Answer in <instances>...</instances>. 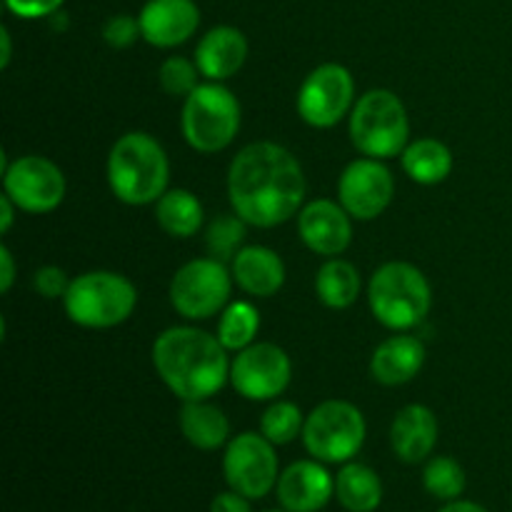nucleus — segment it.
<instances>
[{
  "label": "nucleus",
  "mask_w": 512,
  "mask_h": 512,
  "mask_svg": "<svg viewBox=\"0 0 512 512\" xmlns=\"http://www.w3.org/2000/svg\"><path fill=\"white\" fill-rule=\"evenodd\" d=\"M248 60V38L233 25H215L200 38L195 63L208 80L233 78Z\"/></svg>",
  "instance_id": "6ab92c4d"
},
{
  "label": "nucleus",
  "mask_w": 512,
  "mask_h": 512,
  "mask_svg": "<svg viewBox=\"0 0 512 512\" xmlns=\"http://www.w3.org/2000/svg\"><path fill=\"white\" fill-rule=\"evenodd\" d=\"M155 220L173 238H193L203 225V203L190 190H165L155 203Z\"/></svg>",
  "instance_id": "a878e982"
},
{
  "label": "nucleus",
  "mask_w": 512,
  "mask_h": 512,
  "mask_svg": "<svg viewBox=\"0 0 512 512\" xmlns=\"http://www.w3.org/2000/svg\"><path fill=\"white\" fill-rule=\"evenodd\" d=\"M423 485L433 498L453 503L460 500L465 493V470L463 465L448 455H438V458L428 460L423 468Z\"/></svg>",
  "instance_id": "cd10ccee"
},
{
  "label": "nucleus",
  "mask_w": 512,
  "mask_h": 512,
  "mask_svg": "<svg viewBox=\"0 0 512 512\" xmlns=\"http://www.w3.org/2000/svg\"><path fill=\"white\" fill-rule=\"evenodd\" d=\"M368 303L383 328L403 333L428 318L433 290L423 270L410 263L390 260L380 265L370 278Z\"/></svg>",
  "instance_id": "20e7f679"
},
{
  "label": "nucleus",
  "mask_w": 512,
  "mask_h": 512,
  "mask_svg": "<svg viewBox=\"0 0 512 512\" xmlns=\"http://www.w3.org/2000/svg\"><path fill=\"white\" fill-rule=\"evenodd\" d=\"M138 38H143V33H140V20L133 18V15L123 13L105 20L103 40L110 48H130Z\"/></svg>",
  "instance_id": "2f4dec72"
},
{
  "label": "nucleus",
  "mask_w": 512,
  "mask_h": 512,
  "mask_svg": "<svg viewBox=\"0 0 512 512\" xmlns=\"http://www.w3.org/2000/svg\"><path fill=\"white\" fill-rule=\"evenodd\" d=\"M210 512H253L250 510V500L245 495L228 490V493H218L210 503Z\"/></svg>",
  "instance_id": "f704fd0d"
},
{
  "label": "nucleus",
  "mask_w": 512,
  "mask_h": 512,
  "mask_svg": "<svg viewBox=\"0 0 512 512\" xmlns=\"http://www.w3.org/2000/svg\"><path fill=\"white\" fill-rule=\"evenodd\" d=\"M235 285L253 298H273L285 283V263L265 245H245L230 260Z\"/></svg>",
  "instance_id": "aec40b11"
},
{
  "label": "nucleus",
  "mask_w": 512,
  "mask_h": 512,
  "mask_svg": "<svg viewBox=\"0 0 512 512\" xmlns=\"http://www.w3.org/2000/svg\"><path fill=\"white\" fill-rule=\"evenodd\" d=\"M405 175L413 183L420 185H438L453 170V153L445 143L435 138H420L408 143V148L400 155Z\"/></svg>",
  "instance_id": "b1692460"
},
{
  "label": "nucleus",
  "mask_w": 512,
  "mask_h": 512,
  "mask_svg": "<svg viewBox=\"0 0 512 512\" xmlns=\"http://www.w3.org/2000/svg\"><path fill=\"white\" fill-rule=\"evenodd\" d=\"M168 180V155L153 135L133 130L115 140L108 155V183L120 203H158L160 195L168 190Z\"/></svg>",
  "instance_id": "7ed1b4c3"
},
{
  "label": "nucleus",
  "mask_w": 512,
  "mask_h": 512,
  "mask_svg": "<svg viewBox=\"0 0 512 512\" xmlns=\"http://www.w3.org/2000/svg\"><path fill=\"white\" fill-rule=\"evenodd\" d=\"M303 425L305 415L298 405L290 400H275L260 418V433L273 445H288L303 435Z\"/></svg>",
  "instance_id": "c85d7f7f"
},
{
  "label": "nucleus",
  "mask_w": 512,
  "mask_h": 512,
  "mask_svg": "<svg viewBox=\"0 0 512 512\" xmlns=\"http://www.w3.org/2000/svg\"><path fill=\"white\" fill-rule=\"evenodd\" d=\"M228 198L233 213L248 225L275 228L303 210V168L283 145L250 143L230 163Z\"/></svg>",
  "instance_id": "f257e3e1"
},
{
  "label": "nucleus",
  "mask_w": 512,
  "mask_h": 512,
  "mask_svg": "<svg viewBox=\"0 0 512 512\" xmlns=\"http://www.w3.org/2000/svg\"><path fill=\"white\" fill-rule=\"evenodd\" d=\"M350 140L365 158L390 160L403 155L410 140V120L403 100L385 88L360 95L350 110Z\"/></svg>",
  "instance_id": "423d86ee"
},
{
  "label": "nucleus",
  "mask_w": 512,
  "mask_h": 512,
  "mask_svg": "<svg viewBox=\"0 0 512 512\" xmlns=\"http://www.w3.org/2000/svg\"><path fill=\"white\" fill-rule=\"evenodd\" d=\"M440 425L428 405H405L390 425V448L405 465H418L430 458L438 443Z\"/></svg>",
  "instance_id": "a211bd4d"
},
{
  "label": "nucleus",
  "mask_w": 512,
  "mask_h": 512,
  "mask_svg": "<svg viewBox=\"0 0 512 512\" xmlns=\"http://www.w3.org/2000/svg\"><path fill=\"white\" fill-rule=\"evenodd\" d=\"M260 330V313L253 303L248 300H238L230 303L228 308L220 313L218 323V340L228 353H240L248 345L255 343V335Z\"/></svg>",
  "instance_id": "bb28decb"
},
{
  "label": "nucleus",
  "mask_w": 512,
  "mask_h": 512,
  "mask_svg": "<svg viewBox=\"0 0 512 512\" xmlns=\"http://www.w3.org/2000/svg\"><path fill=\"white\" fill-rule=\"evenodd\" d=\"M438 512H488V510H485L483 505L473 503V500H453V503H448Z\"/></svg>",
  "instance_id": "4c0bfd02"
},
{
  "label": "nucleus",
  "mask_w": 512,
  "mask_h": 512,
  "mask_svg": "<svg viewBox=\"0 0 512 512\" xmlns=\"http://www.w3.org/2000/svg\"><path fill=\"white\" fill-rule=\"evenodd\" d=\"M350 213L335 200H313L298 215V233L305 248L325 258H338L353 240Z\"/></svg>",
  "instance_id": "dca6fc26"
},
{
  "label": "nucleus",
  "mask_w": 512,
  "mask_h": 512,
  "mask_svg": "<svg viewBox=\"0 0 512 512\" xmlns=\"http://www.w3.org/2000/svg\"><path fill=\"white\" fill-rule=\"evenodd\" d=\"M65 315L80 328L105 330L125 323L138 305V290L113 270H90L70 280L63 298Z\"/></svg>",
  "instance_id": "39448f33"
},
{
  "label": "nucleus",
  "mask_w": 512,
  "mask_h": 512,
  "mask_svg": "<svg viewBox=\"0 0 512 512\" xmlns=\"http://www.w3.org/2000/svg\"><path fill=\"white\" fill-rule=\"evenodd\" d=\"M395 195V178L378 158H358L348 163L338 180V203L355 220H375L388 210Z\"/></svg>",
  "instance_id": "4468645a"
},
{
  "label": "nucleus",
  "mask_w": 512,
  "mask_h": 512,
  "mask_svg": "<svg viewBox=\"0 0 512 512\" xmlns=\"http://www.w3.org/2000/svg\"><path fill=\"white\" fill-rule=\"evenodd\" d=\"M180 128L185 140L198 153H220L240 130V103L233 90L218 80L200 83L185 98Z\"/></svg>",
  "instance_id": "0eeeda50"
},
{
  "label": "nucleus",
  "mask_w": 512,
  "mask_h": 512,
  "mask_svg": "<svg viewBox=\"0 0 512 512\" xmlns=\"http://www.w3.org/2000/svg\"><path fill=\"white\" fill-rule=\"evenodd\" d=\"M3 188L18 210L43 215L63 203L65 175L43 155H23L3 170Z\"/></svg>",
  "instance_id": "ddd939ff"
},
{
  "label": "nucleus",
  "mask_w": 512,
  "mask_h": 512,
  "mask_svg": "<svg viewBox=\"0 0 512 512\" xmlns=\"http://www.w3.org/2000/svg\"><path fill=\"white\" fill-rule=\"evenodd\" d=\"M178 425L185 440L198 450H220L230 443L228 415L208 400H185L178 413Z\"/></svg>",
  "instance_id": "4be33fe9"
},
{
  "label": "nucleus",
  "mask_w": 512,
  "mask_h": 512,
  "mask_svg": "<svg viewBox=\"0 0 512 512\" xmlns=\"http://www.w3.org/2000/svg\"><path fill=\"white\" fill-rule=\"evenodd\" d=\"M15 283V260L8 245H0V290L8 293Z\"/></svg>",
  "instance_id": "c9c22d12"
},
{
  "label": "nucleus",
  "mask_w": 512,
  "mask_h": 512,
  "mask_svg": "<svg viewBox=\"0 0 512 512\" xmlns=\"http://www.w3.org/2000/svg\"><path fill=\"white\" fill-rule=\"evenodd\" d=\"M0 45H3V53H0V68H8L10 58H13V43H10V30L0 28Z\"/></svg>",
  "instance_id": "58836bf2"
},
{
  "label": "nucleus",
  "mask_w": 512,
  "mask_h": 512,
  "mask_svg": "<svg viewBox=\"0 0 512 512\" xmlns=\"http://www.w3.org/2000/svg\"><path fill=\"white\" fill-rule=\"evenodd\" d=\"M138 20L145 43L155 48H178L198 30L200 8L195 0H148Z\"/></svg>",
  "instance_id": "f3484780"
},
{
  "label": "nucleus",
  "mask_w": 512,
  "mask_h": 512,
  "mask_svg": "<svg viewBox=\"0 0 512 512\" xmlns=\"http://www.w3.org/2000/svg\"><path fill=\"white\" fill-rule=\"evenodd\" d=\"M153 365L158 378L175 398L208 400L230 380L228 350L200 328L175 325L163 330L153 343Z\"/></svg>",
  "instance_id": "f03ea898"
},
{
  "label": "nucleus",
  "mask_w": 512,
  "mask_h": 512,
  "mask_svg": "<svg viewBox=\"0 0 512 512\" xmlns=\"http://www.w3.org/2000/svg\"><path fill=\"white\" fill-rule=\"evenodd\" d=\"M245 220L235 213H223L208 225L205 230V245H208L210 258H218L223 263L233 260L245 240Z\"/></svg>",
  "instance_id": "c756f323"
},
{
  "label": "nucleus",
  "mask_w": 512,
  "mask_h": 512,
  "mask_svg": "<svg viewBox=\"0 0 512 512\" xmlns=\"http://www.w3.org/2000/svg\"><path fill=\"white\" fill-rule=\"evenodd\" d=\"M223 475L230 490L248 500L273 493L280 478L275 445L263 433H240L225 445Z\"/></svg>",
  "instance_id": "9d476101"
},
{
  "label": "nucleus",
  "mask_w": 512,
  "mask_h": 512,
  "mask_svg": "<svg viewBox=\"0 0 512 512\" xmlns=\"http://www.w3.org/2000/svg\"><path fill=\"white\" fill-rule=\"evenodd\" d=\"M15 208H18V205L10 200V195L3 193V198H0V230H3V233H8V230L13 228Z\"/></svg>",
  "instance_id": "e433bc0d"
},
{
  "label": "nucleus",
  "mask_w": 512,
  "mask_h": 512,
  "mask_svg": "<svg viewBox=\"0 0 512 512\" xmlns=\"http://www.w3.org/2000/svg\"><path fill=\"white\" fill-rule=\"evenodd\" d=\"M33 288L35 293L43 295L45 300H63L65 293L70 288V280L65 275L63 268H55V265H45V268L35 270L33 275Z\"/></svg>",
  "instance_id": "473e14b6"
},
{
  "label": "nucleus",
  "mask_w": 512,
  "mask_h": 512,
  "mask_svg": "<svg viewBox=\"0 0 512 512\" xmlns=\"http://www.w3.org/2000/svg\"><path fill=\"white\" fill-rule=\"evenodd\" d=\"M198 75H203L198 63L183 58V55H170L168 60H163V65H160L158 70L160 88H163L170 98H188V95L200 85Z\"/></svg>",
  "instance_id": "7c9ffc66"
},
{
  "label": "nucleus",
  "mask_w": 512,
  "mask_h": 512,
  "mask_svg": "<svg viewBox=\"0 0 512 512\" xmlns=\"http://www.w3.org/2000/svg\"><path fill=\"white\" fill-rule=\"evenodd\" d=\"M275 495L288 512H320L335 498V478L320 460H295L280 473Z\"/></svg>",
  "instance_id": "2eb2a0df"
},
{
  "label": "nucleus",
  "mask_w": 512,
  "mask_h": 512,
  "mask_svg": "<svg viewBox=\"0 0 512 512\" xmlns=\"http://www.w3.org/2000/svg\"><path fill=\"white\" fill-rule=\"evenodd\" d=\"M368 435L363 413L348 400H325L305 415L303 445L310 458L325 465H345L360 453Z\"/></svg>",
  "instance_id": "6e6552de"
},
{
  "label": "nucleus",
  "mask_w": 512,
  "mask_h": 512,
  "mask_svg": "<svg viewBox=\"0 0 512 512\" xmlns=\"http://www.w3.org/2000/svg\"><path fill=\"white\" fill-rule=\"evenodd\" d=\"M233 283V273L223 260L195 258L173 275L170 303L183 318L208 320L228 308Z\"/></svg>",
  "instance_id": "1a4fd4ad"
},
{
  "label": "nucleus",
  "mask_w": 512,
  "mask_h": 512,
  "mask_svg": "<svg viewBox=\"0 0 512 512\" xmlns=\"http://www.w3.org/2000/svg\"><path fill=\"white\" fill-rule=\"evenodd\" d=\"M65 0H5V8L23 20H38L55 15Z\"/></svg>",
  "instance_id": "72a5a7b5"
},
{
  "label": "nucleus",
  "mask_w": 512,
  "mask_h": 512,
  "mask_svg": "<svg viewBox=\"0 0 512 512\" xmlns=\"http://www.w3.org/2000/svg\"><path fill=\"white\" fill-rule=\"evenodd\" d=\"M293 363L288 353L275 343H253L240 350L230 363V383L253 403L275 400L288 390Z\"/></svg>",
  "instance_id": "f8f14e48"
},
{
  "label": "nucleus",
  "mask_w": 512,
  "mask_h": 512,
  "mask_svg": "<svg viewBox=\"0 0 512 512\" xmlns=\"http://www.w3.org/2000/svg\"><path fill=\"white\" fill-rule=\"evenodd\" d=\"M265 512H288V510H283V508H280V510H265Z\"/></svg>",
  "instance_id": "ea45409f"
},
{
  "label": "nucleus",
  "mask_w": 512,
  "mask_h": 512,
  "mask_svg": "<svg viewBox=\"0 0 512 512\" xmlns=\"http://www.w3.org/2000/svg\"><path fill=\"white\" fill-rule=\"evenodd\" d=\"M360 273L353 263L343 258H328L315 273V293L325 308L345 310L358 300Z\"/></svg>",
  "instance_id": "393cba45"
},
{
  "label": "nucleus",
  "mask_w": 512,
  "mask_h": 512,
  "mask_svg": "<svg viewBox=\"0 0 512 512\" xmlns=\"http://www.w3.org/2000/svg\"><path fill=\"white\" fill-rule=\"evenodd\" d=\"M425 345L415 335H393L375 348L370 358V375L380 385H405L423 370Z\"/></svg>",
  "instance_id": "412c9836"
},
{
  "label": "nucleus",
  "mask_w": 512,
  "mask_h": 512,
  "mask_svg": "<svg viewBox=\"0 0 512 512\" xmlns=\"http://www.w3.org/2000/svg\"><path fill=\"white\" fill-rule=\"evenodd\" d=\"M355 105V80L340 63L310 70L298 90V115L313 128H333Z\"/></svg>",
  "instance_id": "9b49d317"
},
{
  "label": "nucleus",
  "mask_w": 512,
  "mask_h": 512,
  "mask_svg": "<svg viewBox=\"0 0 512 512\" xmlns=\"http://www.w3.org/2000/svg\"><path fill=\"white\" fill-rule=\"evenodd\" d=\"M335 498L348 512H375L383 503L380 475L368 465L350 460L335 475Z\"/></svg>",
  "instance_id": "5701e85b"
}]
</instances>
